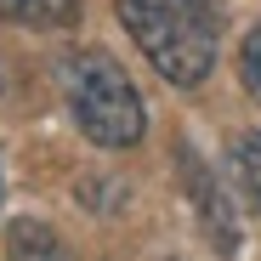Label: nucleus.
Here are the masks:
<instances>
[{
  "label": "nucleus",
  "mask_w": 261,
  "mask_h": 261,
  "mask_svg": "<svg viewBox=\"0 0 261 261\" xmlns=\"http://www.w3.org/2000/svg\"><path fill=\"white\" fill-rule=\"evenodd\" d=\"M119 23L137 40V51L170 85H182V91L216 68V12H210V0H119Z\"/></svg>",
  "instance_id": "1"
},
{
  "label": "nucleus",
  "mask_w": 261,
  "mask_h": 261,
  "mask_svg": "<svg viewBox=\"0 0 261 261\" xmlns=\"http://www.w3.org/2000/svg\"><path fill=\"white\" fill-rule=\"evenodd\" d=\"M63 102L74 114V125L97 148H137L142 130H148L137 85H130V74L108 51H74V57H63Z\"/></svg>",
  "instance_id": "2"
},
{
  "label": "nucleus",
  "mask_w": 261,
  "mask_h": 261,
  "mask_svg": "<svg viewBox=\"0 0 261 261\" xmlns=\"http://www.w3.org/2000/svg\"><path fill=\"white\" fill-rule=\"evenodd\" d=\"M6 261H68V250H63V239L46 222L17 216V222L6 227Z\"/></svg>",
  "instance_id": "3"
},
{
  "label": "nucleus",
  "mask_w": 261,
  "mask_h": 261,
  "mask_svg": "<svg viewBox=\"0 0 261 261\" xmlns=\"http://www.w3.org/2000/svg\"><path fill=\"white\" fill-rule=\"evenodd\" d=\"M0 17L17 29H74L80 0H0Z\"/></svg>",
  "instance_id": "4"
},
{
  "label": "nucleus",
  "mask_w": 261,
  "mask_h": 261,
  "mask_svg": "<svg viewBox=\"0 0 261 261\" xmlns=\"http://www.w3.org/2000/svg\"><path fill=\"white\" fill-rule=\"evenodd\" d=\"M233 170H239V188H244V199L261 210V130H250V137L239 142V153H233Z\"/></svg>",
  "instance_id": "5"
},
{
  "label": "nucleus",
  "mask_w": 261,
  "mask_h": 261,
  "mask_svg": "<svg viewBox=\"0 0 261 261\" xmlns=\"http://www.w3.org/2000/svg\"><path fill=\"white\" fill-rule=\"evenodd\" d=\"M239 80L250 85V97H261V23L244 34V51H239Z\"/></svg>",
  "instance_id": "6"
},
{
  "label": "nucleus",
  "mask_w": 261,
  "mask_h": 261,
  "mask_svg": "<svg viewBox=\"0 0 261 261\" xmlns=\"http://www.w3.org/2000/svg\"><path fill=\"white\" fill-rule=\"evenodd\" d=\"M0 193H6V170H0Z\"/></svg>",
  "instance_id": "7"
}]
</instances>
